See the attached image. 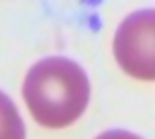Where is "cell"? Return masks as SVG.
I'll return each mask as SVG.
<instances>
[{"label": "cell", "instance_id": "6da1fadb", "mask_svg": "<svg viewBox=\"0 0 155 139\" xmlns=\"http://www.w3.org/2000/svg\"><path fill=\"white\" fill-rule=\"evenodd\" d=\"M23 98L33 119L47 129L76 123L90 100V82L84 68L70 57H45L27 72Z\"/></svg>", "mask_w": 155, "mask_h": 139}, {"label": "cell", "instance_id": "7a4b0ae2", "mask_svg": "<svg viewBox=\"0 0 155 139\" xmlns=\"http://www.w3.org/2000/svg\"><path fill=\"white\" fill-rule=\"evenodd\" d=\"M112 51L118 66L137 80H155V8L137 10L118 25Z\"/></svg>", "mask_w": 155, "mask_h": 139}, {"label": "cell", "instance_id": "3957f363", "mask_svg": "<svg viewBox=\"0 0 155 139\" xmlns=\"http://www.w3.org/2000/svg\"><path fill=\"white\" fill-rule=\"evenodd\" d=\"M96 139H141L139 135H135L131 131H123V129H114V131H106L98 135Z\"/></svg>", "mask_w": 155, "mask_h": 139}]
</instances>
